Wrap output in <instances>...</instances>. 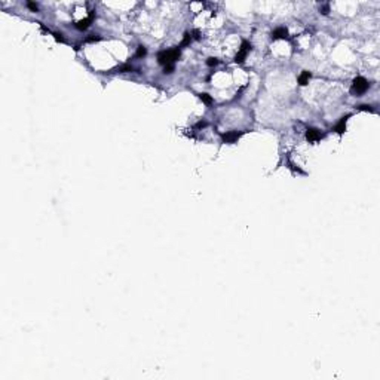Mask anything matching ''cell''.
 <instances>
[{
  "mask_svg": "<svg viewBox=\"0 0 380 380\" xmlns=\"http://www.w3.org/2000/svg\"><path fill=\"white\" fill-rule=\"evenodd\" d=\"M207 64H208L209 67H214V65H217V64H218V60H217V58H208Z\"/></svg>",
  "mask_w": 380,
  "mask_h": 380,
  "instance_id": "cell-13",
  "label": "cell"
},
{
  "mask_svg": "<svg viewBox=\"0 0 380 380\" xmlns=\"http://www.w3.org/2000/svg\"><path fill=\"white\" fill-rule=\"evenodd\" d=\"M241 132H227V134H223V141L224 143H233V141H236L239 137H241Z\"/></svg>",
  "mask_w": 380,
  "mask_h": 380,
  "instance_id": "cell-5",
  "label": "cell"
},
{
  "mask_svg": "<svg viewBox=\"0 0 380 380\" xmlns=\"http://www.w3.org/2000/svg\"><path fill=\"white\" fill-rule=\"evenodd\" d=\"M95 40H99V37L95 36V34H92L91 37H88V39H86V42H95Z\"/></svg>",
  "mask_w": 380,
  "mask_h": 380,
  "instance_id": "cell-16",
  "label": "cell"
},
{
  "mask_svg": "<svg viewBox=\"0 0 380 380\" xmlns=\"http://www.w3.org/2000/svg\"><path fill=\"white\" fill-rule=\"evenodd\" d=\"M287 34H288V30L285 27H279L272 33V37L273 39H284V37H287Z\"/></svg>",
  "mask_w": 380,
  "mask_h": 380,
  "instance_id": "cell-7",
  "label": "cell"
},
{
  "mask_svg": "<svg viewBox=\"0 0 380 380\" xmlns=\"http://www.w3.org/2000/svg\"><path fill=\"white\" fill-rule=\"evenodd\" d=\"M359 109H361V110H370V111H371L370 106H359Z\"/></svg>",
  "mask_w": 380,
  "mask_h": 380,
  "instance_id": "cell-17",
  "label": "cell"
},
{
  "mask_svg": "<svg viewBox=\"0 0 380 380\" xmlns=\"http://www.w3.org/2000/svg\"><path fill=\"white\" fill-rule=\"evenodd\" d=\"M349 116H346V117H342L340 119V122L336 125V131L339 132V134H343L344 132V129H346V119H347Z\"/></svg>",
  "mask_w": 380,
  "mask_h": 380,
  "instance_id": "cell-8",
  "label": "cell"
},
{
  "mask_svg": "<svg viewBox=\"0 0 380 380\" xmlns=\"http://www.w3.org/2000/svg\"><path fill=\"white\" fill-rule=\"evenodd\" d=\"M94 15H95V12H91V15H89V16H88L86 19H82V21H79V23L76 24V27H77L79 30H86V28L89 27V24H91V21H92Z\"/></svg>",
  "mask_w": 380,
  "mask_h": 380,
  "instance_id": "cell-4",
  "label": "cell"
},
{
  "mask_svg": "<svg viewBox=\"0 0 380 380\" xmlns=\"http://www.w3.org/2000/svg\"><path fill=\"white\" fill-rule=\"evenodd\" d=\"M367 89H368V82L364 79V77H356L355 80H354V85H352V88H350L352 94H356V95L364 94Z\"/></svg>",
  "mask_w": 380,
  "mask_h": 380,
  "instance_id": "cell-2",
  "label": "cell"
},
{
  "mask_svg": "<svg viewBox=\"0 0 380 380\" xmlns=\"http://www.w3.org/2000/svg\"><path fill=\"white\" fill-rule=\"evenodd\" d=\"M249 51H251V43H249V42H246V40H244V42H242V45H241V49H239V52H238V54H236V57H235V61H236V62H244L246 54H248Z\"/></svg>",
  "mask_w": 380,
  "mask_h": 380,
  "instance_id": "cell-3",
  "label": "cell"
},
{
  "mask_svg": "<svg viewBox=\"0 0 380 380\" xmlns=\"http://www.w3.org/2000/svg\"><path fill=\"white\" fill-rule=\"evenodd\" d=\"M309 79H310V73H309V71H303V73L298 76V83L305 86V85L309 83Z\"/></svg>",
  "mask_w": 380,
  "mask_h": 380,
  "instance_id": "cell-9",
  "label": "cell"
},
{
  "mask_svg": "<svg viewBox=\"0 0 380 380\" xmlns=\"http://www.w3.org/2000/svg\"><path fill=\"white\" fill-rule=\"evenodd\" d=\"M190 42H192V34L190 33H184V39H183V42H181V46H187Z\"/></svg>",
  "mask_w": 380,
  "mask_h": 380,
  "instance_id": "cell-10",
  "label": "cell"
},
{
  "mask_svg": "<svg viewBox=\"0 0 380 380\" xmlns=\"http://www.w3.org/2000/svg\"><path fill=\"white\" fill-rule=\"evenodd\" d=\"M172 70H174V65H172V64H169V65H165V68H163V73H165V74H169V73H172Z\"/></svg>",
  "mask_w": 380,
  "mask_h": 380,
  "instance_id": "cell-14",
  "label": "cell"
},
{
  "mask_svg": "<svg viewBox=\"0 0 380 380\" xmlns=\"http://www.w3.org/2000/svg\"><path fill=\"white\" fill-rule=\"evenodd\" d=\"M146 54H147V51H146V48L144 46H138V49H137V57L138 58H141V57H146Z\"/></svg>",
  "mask_w": 380,
  "mask_h": 380,
  "instance_id": "cell-11",
  "label": "cell"
},
{
  "mask_svg": "<svg viewBox=\"0 0 380 380\" xmlns=\"http://www.w3.org/2000/svg\"><path fill=\"white\" fill-rule=\"evenodd\" d=\"M306 138L309 140V141H316L318 138H321V132H319L318 129H313V128H310V129H307Z\"/></svg>",
  "mask_w": 380,
  "mask_h": 380,
  "instance_id": "cell-6",
  "label": "cell"
},
{
  "mask_svg": "<svg viewBox=\"0 0 380 380\" xmlns=\"http://www.w3.org/2000/svg\"><path fill=\"white\" fill-rule=\"evenodd\" d=\"M27 6H28L33 12H37V9H39V6H37L36 3H31V2H28V3H27Z\"/></svg>",
  "mask_w": 380,
  "mask_h": 380,
  "instance_id": "cell-15",
  "label": "cell"
},
{
  "mask_svg": "<svg viewBox=\"0 0 380 380\" xmlns=\"http://www.w3.org/2000/svg\"><path fill=\"white\" fill-rule=\"evenodd\" d=\"M322 13H328V6H324V8H322Z\"/></svg>",
  "mask_w": 380,
  "mask_h": 380,
  "instance_id": "cell-18",
  "label": "cell"
},
{
  "mask_svg": "<svg viewBox=\"0 0 380 380\" xmlns=\"http://www.w3.org/2000/svg\"><path fill=\"white\" fill-rule=\"evenodd\" d=\"M200 99H202L205 104H211V103H212V97L208 95V94H200Z\"/></svg>",
  "mask_w": 380,
  "mask_h": 380,
  "instance_id": "cell-12",
  "label": "cell"
},
{
  "mask_svg": "<svg viewBox=\"0 0 380 380\" xmlns=\"http://www.w3.org/2000/svg\"><path fill=\"white\" fill-rule=\"evenodd\" d=\"M178 58H180V51H178V48H174L169 51H162L158 57V61L163 65H169Z\"/></svg>",
  "mask_w": 380,
  "mask_h": 380,
  "instance_id": "cell-1",
  "label": "cell"
}]
</instances>
